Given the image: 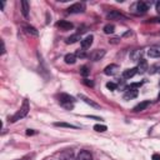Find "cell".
I'll return each instance as SVG.
<instances>
[{
    "instance_id": "obj_20",
    "label": "cell",
    "mask_w": 160,
    "mask_h": 160,
    "mask_svg": "<svg viewBox=\"0 0 160 160\" xmlns=\"http://www.w3.org/2000/svg\"><path fill=\"white\" fill-rule=\"evenodd\" d=\"M78 40H82V39H80V35L79 34H74V35H71V36H69L66 39V44H74Z\"/></svg>"
},
{
    "instance_id": "obj_14",
    "label": "cell",
    "mask_w": 160,
    "mask_h": 160,
    "mask_svg": "<svg viewBox=\"0 0 160 160\" xmlns=\"http://www.w3.org/2000/svg\"><path fill=\"white\" fill-rule=\"evenodd\" d=\"M136 73H138V69H136V68L126 69V70H124V73H123V78H124V79H130V78H133Z\"/></svg>"
},
{
    "instance_id": "obj_16",
    "label": "cell",
    "mask_w": 160,
    "mask_h": 160,
    "mask_svg": "<svg viewBox=\"0 0 160 160\" xmlns=\"http://www.w3.org/2000/svg\"><path fill=\"white\" fill-rule=\"evenodd\" d=\"M138 73H145L146 70H148V63H146V60H144V59H140L139 60V65H138Z\"/></svg>"
},
{
    "instance_id": "obj_4",
    "label": "cell",
    "mask_w": 160,
    "mask_h": 160,
    "mask_svg": "<svg viewBox=\"0 0 160 160\" xmlns=\"http://www.w3.org/2000/svg\"><path fill=\"white\" fill-rule=\"evenodd\" d=\"M104 55H105V50H104V49H98V50H94V51L89 55V58H90L93 61H99L100 59L104 58Z\"/></svg>"
},
{
    "instance_id": "obj_29",
    "label": "cell",
    "mask_w": 160,
    "mask_h": 160,
    "mask_svg": "<svg viewBox=\"0 0 160 160\" xmlns=\"http://www.w3.org/2000/svg\"><path fill=\"white\" fill-rule=\"evenodd\" d=\"M141 85H143V83H141V82H140V83H133V84H130V87H129V88H130V89H135V88H140Z\"/></svg>"
},
{
    "instance_id": "obj_26",
    "label": "cell",
    "mask_w": 160,
    "mask_h": 160,
    "mask_svg": "<svg viewBox=\"0 0 160 160\" xmlns=\"http://www.w3.org/2000/svg\"><path fill=\"white\" fill-rule=\"evenodd\" d=\"M80 74L87 78V76L89 75V69H88V66H83L82 69H80Z\"/></svg>"
},
{
    "instance_id": "obj_15",
    "label": "cell",
    "mask_w": 160,
    "mask_h": 160,
    "mask_svg": "<svg viewBox=\"0 0 160 160\" xmlns=\"http://www.w3.org/2000/svg\"><path fill=\"white\" fill-rule=\"evenodd\" d=\"M150 105V101H148V100H145V101H141V103H139L133 110L135 111V113H139V111H143V110H145L148 106Z\"/></svg>"
},
{
    "instance_id": "obj_28",
    "label": "cell",
    "mask_w": 160,
    "mask_h": 160,
    "mask_svg": "<svg viewBox=\"0 0 160 160\" xmlns=\"http://www.w3.org/2000/svg\"><path fill=\"white\" fill-rule=\"evenodd\" d=\"M106 88H108L109 90H115V89H116V84H115V83L109 82V83L106 84Z\"/></svg>"
},
{
    "instance_id": "obj_9",
    "label": "cell",
    "mask_w": 160,
    "mask_h": 160,
    "mask_svg": "<svg viewBox=\"0 0 160 160\" xmlns=\"http://www.w3.org/2000/svg\"><path fill=\"white\" fill-rule=\"evenodd\" d=\"M138 96V90H135V89H128L126 90V93L124 94V100H131V99H134V98H136Z\"/></svg>"
},
{
    "instance_id": "obj_32",
    "label": "cell",
    "mask_w": 160,
    "mask_h": 160,
    "mask_svg": "<svg viewBox=\"0 0 160 160\" xmlns=\"http://www.w3.org/2000/svg\"><path fill=\"white\" fill-rule=\"evenodd\" d=\"M34 134H35V131H33L31 129H28L26 130V135H34Z\"/></svg>"
},
{
    "instance_id": "obj_1",
    "label": "cell",
    "mask_w": 160,
    "mask_h": 160,
    "mask_svg": "<svg viewBox=\"0 0 160 160\" xmlns=\"http://www.w3.org/2000/svg\"><path fill=\"white\" fill-rule=\"evenodd\" d=\"M59 101H60V104H61L64 108H66V109H73V104L75 103V99H74L71 95H69V94H60V95H59Z\"/></svg>"
},
{
    "instance_id": "obj_24",
    "label": "cell",
    "mask_w": 160,
    "mask_h": 160,
    "mask_svg": "<svg viewBox=\"0 0 160 160\" xmlns=\"http://www.w3.org/2000/svg\"><path fill=\"white\" fill-rule=\"evenodd\" d=\"M54 125H55V126H61V128H71V129H76V126H75V125L66 124V123H55Z\"/></svg>"
},
{
    "instance_id": "obj_21",
    "label": "cell",
    "mask_w": 160,
    "mask_h": 160,
    "mask_svg": "<svg viewBox=\"0 0 160 160\" xmlns=\"http://www.w3.org/2000/svg\"><path fill=\"white\" fill-rule=\"evenodd\" d=\"M114 30H115V26L113 24H108V25L104 26V33L105 34H113Z\"/></svg>"
},
{
    "instance_id": "obj_18",
    "label": "cell",
    "mask_w": 160,
    "mask_h": 160,
    "mask_svg": "<svg viewBox=\"0 0 160 160\" xmlns=\"http://www.w3.org/2000/svg\"><path fill=\"white\" fill-rule=\"evenodd\" d=\"M24 30H25V33L26 34H29V35H33V36H38V30L34 28V26H30V25H24Z\"/></svg>"
},
{
    "instance_id": "obj_10",
    "label": "cell",
    "mask_w": 160,
    "mask_h": 160,
    "mask_svg": "<svg viewBox=\"0 0 160 160\" xmlns=\"http://www.w3.org/2000/svg\"><path fill=\"white\" fill-rule=\"evenodd\" d=\"M60 160H75L74 153L71 150H65L60 154Z\"/></svg>"
},
{
    "instance_id": "obj_6",
    "label": "cell",
    "mask_w": 160,
    "mask_h": 160,
    "mask_svg": "<svg viewBox=\"0 0 160 160\" xmlns=\"http://www.w3.org/2000/svg\"><path fill=\"white\" fill-rule=\"evenodd\" d=\"M118 71H119V66H118L116 64H110V65H108V66L104 69V73H105L106 75H109V76H113V75L118 74Z\"/></svg>"
},
{
    "instance_id": "obj_11",
    "label": "cell",
    "mask_w": 160,
    "mask_h": 160,
    "mask_svg": "<svg viewBox=\"0 0 160 160\" xmlns=\"http://www.w3.org/2000/svg\"><path fill=\"white\" fill-rule=\"evenodd\" d=\"M148 54L150 58H159L160 56V46H151L148 50Z\"/></svg>"
},
{
    "instance_id": "obj_23",
    "label": "cell",
    "mask_w": 160,
    "mask_h": 160,
    "mask_svg": "<svg viewBox=\"0 0 160 160\" xmlns=\"http://www.w3.org/2000/svg\"><path fill=\"white\" fill-rule=\"evenodd\" d=\"M108 18H110V19H113V18H118V19H121V18H124L120 13H118V12H111V13H109L108 14Z\"/></svg>"
},
{
    "instance_id": "obj_8",
    "label": "cell",
    "mask_w": 160,
    "mask_h": 160,
    "mask_svg": "<svg viewBox=\"0 0 160 160\" xmlns=\"http://www.w3.org/2000/svg\"><path fill=\"white\" fill-rule=\"evenodd\" d=\"M149 7H151V3H149V2H139L136 4V8H138L139 13H145L149 9Z\"/></svg>"
},
{
    "instance_id": "obj_22",
    "label": "cell",
    "mask_w": 160,
    "mask_h": 160,
    "mask_svg": "<svg viewBox=\"0 0 160 160\" xmlns=\"http://www.w3.org/2000/svg\"><path fill=\"white\" fill-rule=\"evenodd\" d=\"M106 126L105 125H100V124H96V125H94V130L95 131H99V133H104V131H106Z\"/></svg>"
},
{
    "instance_id": "obj_35",
    "label": "cell",
    "mask_w": 160,
    "mask_h": 160,
    "mask_svg": "<svg viewBox=\"0 0 160 160\" xmlns=\"http://www.w3.org/2000/svg\"><path fill=\"white\" fill-rule=\"evenodd\" d=\"M159 99H160V95H159Z\"/></svg>"
},
{
    "instance_id": "obj_31",
    "label": "cell",
    "mask_w": 160,
    "mask_h": 160,
    "mask_svg": "<svg viewBox=\"0 0 160 160\" xmlns=\"http://www.w3.org/2000/svg\"><path fill=\"white\" fill-rule=\"evenodd\" d=\"M109 43H111V44H116V43H119V38H114V39H110V40H109Z\"/></svg>"
},
{
    "instance_id": "obj_27",
    "label": "cell",
    "mask_w": 160,
    "mask_h": 160,
    "mask_svg": "<svg viewBox=\"0 0 160 160\" xmlns=\"http://www.w3.org/2000/svg\"><path fill=\"white\" fill-rule=\"evenodd\" d=\"M78 58H87V54H85V50H78L76 51V54H75Z\"/></svg>"
},
{
    "instance_id": "obj_34",
    "label": "cell",
    "mask_w": 160,
    "mask_h": 160,
    "mask_svg": "<svg viewBox=\"0 0 160 160\" xmlns=\"http://www.w3.org/2000/svg\"><path fill=\"white\" fill-rule=\"evenodd\" d=\"M156 10H158V13L160 14V2L156 3Z\"/></svg>"
},
{
    "instance_id": "obj_7",
    "label": "cell",
    "mask_w": 160,
    "mask_h": 160,
    "mask_svg": "<svg viewBox=\"0 0 160 160\" xmlns=\"http://www.w3.org/2000/svg\"><path fill=\"white\" fill-rule=\"evenodd\" d=\"M93 40H94V36L93 35H88L85 39L82 40V49L85 50V49H89L93 44Z\"/></svg>"
},
{
    "instance_id": "obj_30",
    "label": "cell",
    "mask_w": 160,
    "mask_h": 160,
    "mask_svg": "<svg viewBox=\"0 0 160 160\" xmlns=\"http://www.w3.org/2000/svg\"><path fill=\"white\" fill-rule=\"evenodd\" d=\"M84 84L88 85V87H92V88L94 87V83L92 82V80H89V79H84Z\"/></svg>"
},
{
    "instance_id": "obj_25",
    "label": "cell",
    "mask_w": 160,
    "mask_h": 160,
    "mask_svg": "<svg viewBox=\"0 0 160 160\" xmlns=\"http://www.w3.org/2000/svg\"><path fill=\"white\" fill-rule=\"evenodd\" d=\"M141 50H138V51H135L134 54H131V59L135 61V60H140V55H141Z\"/></svg>"
},
{
    "instance_id": "obj_36",
    "label": "cell",
    "mask_w": 160,
    "mask_h": 160,
    "mask_svg": "<svg viewBox=\"0 0 160 160\" xmlns=\"http://www.w3.org/2000/svg\"><path fill=\"white\" fill-rule=\"evenodd\" d=\"M159 70H160V68H159Z\"/></svg>"
},
{
    "instance_id": "obj_19",
    "label": "cell",
    "mask_w": 160,
    "mask_h": 160,
    "mask_svg": "<svg viewBox=\"0 0 160 160\" xmlns=\"http://www.w3.org/2000/svg\"><path fill=\"white\" fill-rule=\"evenodd\" d=\"M64 61L66 64H69V65H73L76 61V55L75 54H66L65 58H64Z\"/></svg>"
},
{
    "instance_id": "obj_5",
    "label": "cell",
    "mask_w": 160,
    "mask_h": 160,
    "mask_svg": "<svg viewBox=\"0 0 160 160\" xmlns=\"http://www.w3.org/2000/svg\"><path fill=\"white\" fill-rule=\"evenodd\" d=\"M56 26H58L60 30H63V31H68V30H71V29L74 28V25H73L70 21H66V20H60V21H58V23H56Z\"/></svg>"
},
{
    "instance_id": "obj_2",
    "label": "cell",
    "mask_w": 160,
    "mask_h": 160,
    "mask_svg": "<svg viewBox=\"0 0 160 160\" xmlns=\"http://www.w3.org/2000/svg\"><path fill=\"white\" fill-rule=\"evenodd\" d=\"M29 113V103H28V100H25L24 101V104H23V106L20 108V110L12 118V123H15L16 120H19V119H21V118H24V116H26V114Z\"/></svg>"
},
{
    "instance_id": "obj_12",
    "label": "cell",
    "mask_w": 160,
    "mask_h": 160,
    "mask_svg": "<svg viewBox=\"0 0 160 160\" xmlns=\"http://www.w3.org/2000/svg\"><path fill=\"white\" fill-rule=\"evenodd\" d=\"M78 160H93V156L89 151L87 150H82L78 155Z\"/></svg>"
},
{
    "instance_id": "obj_17",
    "label": "cell",
    "mask_w": 160,
    "mask_h": 160,
    "mask_svg": "<svg viewBox=\"0 0 160 160\" xmlns=\"http://www.w3.org/2000/svg\"><path fill=\"white\" fill-rule=\"evenodd\" d=\"M21 13L25 18H28L29 15V3L26 0H21Z\"/></svg>"
},
{
    "instance_id": "obj_3",
    "label": "cell",
    "mask_w": 160,
    "mask_h": 160,
    "mask_svg": "<svg viewBox=\"0 0 160 160\" xmlns=\"http://www.w3.org/2000/svg\"><path fill=\"white\" fill-rule=\"evenodd\" d=\"M84 10H85V4H84V3H76V4H73L71 7L68 8V13H69V14L84 13Z\"/></svg>"
},
{
    "instance_id": "obj_13",
    "label": "cell",
    "mask_w": 160,
    "mask_h": 160,
    "mask_svg": "<svg viewBox=\"0 0 160 160\" xmlns=\"http://www.w3.org/2000/svg\"><path fill=\"white\" fill-rule=\"evenodd\" d=\"M79 99H82L84 103H87L88 105H90V106H93V108H96V109H99V108H100L96 103H94L93 100H90L88 96H85V95H83V94H79Z\"/></svg>"
},
{
    "instance_id": "obj_33",
    "label": "cell",
    "mask_w": 160,
    "mask_h": 160,
    "mask_svg": "<svg viewBox=\"0 0 160 160\" xmlns=\"http://www.w3.org/2000/svg\"><path fill=\"white\" fill-rule=\"evenodd\" d=\"M153 160H160V155L159 154H154L153 155Z\"/></svg>"
}]
</instances>
